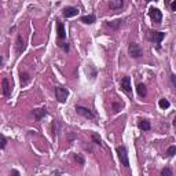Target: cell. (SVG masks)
<instances>
[{
  "label": "cell",
  "instance_id": "5",
  "mask_svg": "<svg viewBox=\"0 0 176 176\" xmlns=\"http://www.w3.org/2000/svg\"><path fill=\"white\" fill-rule=\"evenodd\" d=\"M120 85H121V89L125 92L127 95L132 96V87H131V77H129V76L123 77L121 78V83H120Z\"/></svg>",
  "mask_w": 176,
  "mask_h": 176
},
{
  "label": "cell",
  "instance_id": "2",
  "mask_svg": "<svg viewBox=\"0 0 176 176\" xmlns=\"http://www.w3.org/2000/svg\"><path fill=\"white\" fill-rule=\"evenodd\" d=\"M76 112H77L80 116L84 117V118L92 120V121H95V123H96V116H95L94 113H92L88 108H84V106H76Z\"/></svg>",
  "mask_w": 176,
  "mask_h": 176
},
{
  "label": "cell",
  "instance_id": "28",
  "mask_svg": "<svg viewBox=\"0 0 176 176\" xmlns=\"http://www.w3.org/2000/svg\"><path fill=\"white\" fill-rule=\"evenodd\" d=\"M171 10L172 11H176V0H173V2L171 3Z\"/></svg>",
  "mask_w": 176,
  "mask_h": 176
},
{
  "label": "cell",
  "instance_id": "12",
  "mask_svg": "<svg viewBox=\"0 0 176 176\" xmlns=\"http://www.w3.org/2000/svg\"><path fill=\"white\" fill-rule=\"evenodd\" d=\"M123 6H124V0H110V10H121L123 8Z\"/></svg>",
  "mask_w": 176,
  "mask_h": 176
},
{
  "label": "cell",
  "instance_id": "8",
  "mask_svg": "<svg viewBox=\"0 0 176 176\" xmlns=\"http://www.w3.org/2000/svg\"><path fill=\"white\" fill-rule=\"evenodd\" d=\"M25 47H26V41L23 39L22 36L17 37V43H15V50H17V54H22L23 51H25Z\"/></svg>",
  "mask_w": 176,
  "mask_h": 176
},
{
  "label": "cell",
  "instance_id": "27",
  "mask_svg": "<svg viewBox=\"0 0 176 176\" xmlns=\"http://www.w3.org/2000/svg\"><path fill=\"white\" fill-rule=\"evenodd\" d=\"M59 46H61L62 48H63V51H66V53L69 51V46H68V43H65V44H59Z\"/></svg>",
  "mask_w": 176,
  "mask_h": 176
},
{
  "label": "cell",
  "instance_id": "25",
  "mask_svg": "<svg viewBox=\"0 0 176 176\" xmlns=\"http://www.w3.org/2000/svg\"><path fill=\"white\" fill-rule=\"evenodd\" d=\"M161 175L163 176H172V171L169 168H164L163 171H161Z\"/></svg>",
  "mask_w": 176,
  "mask_h": 176
},
{
  "label": "cell",
  "instance_id": "26",
  "mask_svg": "<svg viewBox=\"0 0 176 176\" xmlns=\"http://www.w3.org/2000/svg\"><path fill=\"white\" fill-rule=\"evenodd\" d=\"M0 139H2V149H4L6 144H7V139H6V136H4V135H2V136H0Z\"/></svg>",
  "mask_w": 176,
  "mask_h": 176
},
{
  "label": "cell",
  "instance_id": "23",
  "mask_svg": "<svg viewBox=\"0 0 176 176\" xmlns=\"http://www.w3.org/2000/svg\"><path fill=\"white\" fill-rule=\"evenodd\" d=\"M58 128H59V124H58V121H54L53 123V136L54 138L58 135Z\"/></svg>",
  "mask_w": 176,
  "mask_h": 176
},
{
  "label": "cell",
  "instance_id": "17",
  "mask_svg": "<svg viewBox=\"0 0 176 176\" xmlns=\"http://www.w3.org/2000/svg\"><path fill=\"white\" fill-rule=\"evenodd\" d=\"M96 21V17L95 15H84V17H81V22H84V23H88V25H91V23H94Z\"/></svg>",
  "mask_w": 176,
  "mask_h": 176
},
{
  "label": "cell",
  "instance_id": "1",
  "mask_svg": "<svg viewBox=\"0 0 176 176\" xmlns=\"http://www.w3.org/2000/svg\"><path fill=\"white\" fill-rule=\"evenodd\" d=\"M117 154H118V158H120V163L121 165H124L125 168H129V158H128V151H127V147L125 146H117Z\"/></svg>",
  "mask_w": 176,
  "mask_h": 176
},
{
  "label": "cell",
  "instance_id": "30",
  "mask_svg": "<svg viewBox=\"0 0 176 176\" xmlns=\"http://www.w3.org/2000/svg\"><path fill=\"white\" fill-rule=\"evenodd\" d=\"M11 173H13V175H15V176H19V172H18V171H13Z\"/></svg>",
  "mask_w": 176,
  "mask_h": 176
},
{
  "label": "cell",
  "instance_id": "11",
  "mask_svg": "<svg viewBox=\"0 0 176 176\" xmlns=\"http://www.w3.org/2000/svg\"><path fill=\"white\" fill-rule=\"evenodd\" d=\"M57 33H58V39H59V40H63L65 37H66L65 25L62 22H59V21H58V23H57Z\"/></svg>",
  "mask_w": 176,
  "mask_h": 176
},
{
  "label": "cell",
  "instance_id": "13",
  "mask_svg": "<svg viewBox=\"0 0 176 176\" xmlns=\"http://www.w3.org/2000/svg\"><path fill=\"white\" fill-rule=\"evenodd\" d=\"M33 116H34V118L39 121V120H41L44 116H47V110L46 108H43V109H34L33 110Z\"/></svg>",
  "mask_w": 176,
  "mask_h": 176
},
{
  "label": "cell",
  "instance_id": "32",
  "mask_svg": "<svg viewBox=\"0 0 176 176\" xmlns=\"http://www.w3.org/2000/svg\"><path fill=\"white\" fill-rule=\"evenodd\" d=\"M147 2H151V0H147Z\"/></svg>",
  "mask_w": 176,
  "mask_h": 176
},
{
  "label": "cell",
  "instance_id": "9",
  "mask_svg": "<svg viewBox=\"0 0 176 176\" xmlns=\"http://www.w3.org/2000/svg\"><path fill=\"white\" fill-rule=\"evenodd\" d=\"M2 85H3V95H4L6 98H10V96H11L13 88H11V85H10V80H8V78H7V77L3 78Z\"/></svg>",
  "mask_w": 176,
  "mask_h": 176
},
{
  "label": "cell",
  "instance_id": "6",
  "mask_svg": "<svg viewBox=\"0 0 176 176\" xmlns=\"http://www.w3.org/2000/svg\"><path fill=\"white\" fill-rule=\"evenodd\" d=\"M149 15H150L151 21L156 22V23H160L161 19H163V13H161L158 8H154V7H151V8L149 10Z\"/></svg>",
  "mask_w": 176,
  "mask_h": 176
},
{
  "label": "cell",
  "instance_id": "29",
  "mask_svg": "<svg viewBox=\"0 0 176 176\" xmlns=\"http://www.w3.org/2000/svg\"><path fill=\"white\" fill-rule=\"evenodd\" d=\"M171 80H172V84H173L175 87H176V76L172 74V76H171Z\"/></svg>",
  "mask_w": 176,
  "mask_h": 176
},
{
  "label": "cell",
  "instance_id": "31",
  "mask_svg": "<svg viewBox=\"0 0 176 176\" xmlns=\"http://www.w3.org/2000/svg\"><path fill=\"white\" fill-rule=\"evenodd\" d=\"M173 124H175V125H176V117H175V120H173Z\"/></svg>",
  "mask_w": 176,
  "mask_h": 176
},
{
  "label": "cell",
  "instance_id": "14",
  "mask_svg": "<svg viewBox=\"0 0 176 176\" xmlns=\"http://www.w3.org/2000/svg\"><path fill=\"white\" fill-rule=\"evenodd\" d=\"M19 77H21V85H22V87H25V85L29 84V81H30V74L29 73H26V72H21Z\"/></svg>",
  "mask_w": 176,
  "mask_h": 176
},
{
  "label": "cell",
  "instance_id": "3",
  "mask_svg": "<svg viewBox=\"0 0 176 176\" xmlns=\"http://www.w3.org/2000/svg\"><path fill=\"white\" fill-rule=\"evenodd\" d=\"M55 96H57L58 102L65 103V102H66V99H68V96H69L68 88H65V87H57V88H55Z\"/></svg>",
  "mask_w": 176,
  "mask_h": 176
},
{
  "label": "cell",
  "instance_id": "4",
  "mask_svg": "<svg viewBox=\"0 0 176 176\" xmlns=\"http://www.w3.org/2000/svg\"><path fill=\"white\" fill-rule=\"evenodd\" d=\"M128 53H129V55H131L132 58H140V57L143 55V50L140 48L139 44L131 43L129 47H128Z\"/></svg>",
  "mask_w": 176,
  "mask_h": 176
},
{
  "label": "cell",
  "instance_id": "7",
  "mask_svg": "<svg viewBox=\"0 0 176 176\" xmlns=\"http://www.w3.org/2000/svg\"><path fill=\"white\" fill-rule=\"evenodd\" d=\"M164 37H165V33L163 32H157V30H150L149 32V39L157 44H160L164 40Z\"/></svg>",
  "mask_w": 176,
  "mask_h": 176
},
{
  "label": "cell",
  "instance_id": "20",
  "mask_svg": "<svg viewBox=\"0 0 176 176\" xmlns=\"http://www.w3.org/2000/svg\"><path fill=\"white\" fill-rule=\"evenodd\" d=\"M91 138H92V140L96 143V144H99V146H102V139H101V136L98 135V133H95V132H92V135H91Z\"/></svg>",
  "mask_w": 176,
  "mask_h": 176
},
{
  "label": "cell",
  "instance_id": "19",
  "mask_svg": "<svg viewBox=\"0 0 176 176\" xmlns=\"http://www.w3.org/2000/svg\"><path fill=\"white\" fill-rule=\"evenodd\" d=\"M158 105H160V108L161 109H168L171 106V103H169V101L168 99H165V98H163V99H160V102H158Z\"/></svg>",
  "mask_w": 176,
  "mask_h": 176
},
{
  "label": "cell",
  "instance_id": "16",
  "mask_svg": "<svg viewBox=\"0 0 176 176\" xmlns=\"http://www.w3.org/2000/svg\"><path fill=\"white\" fill-rule=\"evenodd\" d=\"M136 91H138V94H139L140 98H144V96L147 95V89H146V85L144 84H138Z\"/></svg>",
  "mask_w": 176,
  "mask_h": 176
},
{
  "label": "cell",
  "instance_id": "15",
  "mask_svg": "<svg viewBox=\"0 0 176 176\" xmlns=\"http://www.w3.org/2000/svg\"><path fill=\"white\" fill-rule=\"evenodd\" d=\"M121 25H123V21H121V19H116V21H110V22H106V26L110 28V29H114V30H117Z\"/></svg>",
  "mask_w": 176,
  "mask_h": 176
},
{
  "label": "cell",
  "instance_id": "18",
  "mask_svg": "<svg viewBox=\"0 0 176 176\" xmlns=\"http://www.w3.org/2000/svg\"><path fill=\"white\" fill-rule=\"evenodd\" d=\"M138 125H139V128H140V129H143V131H150V128H151L150 123L147 121V120H140Z\"/></svg>",
  "mask_w": 176,
  "mask_h": 176
},
{
  "label": "cell",
  "instance_id": "21",
  "mask_svg": "<svg viewBox=\"0 0 176 176\" xmlns=\"http://www.w3.org/2000/svg\"><path fill=\"white\" fill-rule=\"evenodd\" d=\"M121 108H123V103H116V102H113V105H112L113 113H118L120 110H121Z\"/></svg>",
  "mask_w": 176,
  "mask_h": 176
},
{
  "label": "cell",
  "instance_id": "24",
  "mask_svg": "<svg viewBox=\"0 0 176 176\" xmlns=\"http://www.w3.org/2000/svg\"><path fill=\"white\" fill-rule=\"evenodd\" d=\"M74 160H76V161H77V163H78V164H80V165H84V164H85V161H84V158H83V157H81V154H74Z\"/></svg>",
  "mask_w": 176,
  "mask_h": 176
},
{
  "label": "cell",
  "instance_id": "10",
  "mask_svg": "<svg viewBox=\"0 0 176 176\" xmlns=\"http://www.w3.org/2000/svg\"><path fill=\"white\" fill-rule=\"evenodd\" d=\"M62 14H63L65 18H72V17H76L78 14V8H76V7H65Z\"/></svg>",
  "mask_w": 176,
  "mask_h": 176
},
{
  "label": "cell",
  "instance_id": "22",
  "mask_svg": "<svg viewBox=\"0 0 176 176\" xmlns=\"http://www.w3.org/2000/svg\"><path fill=\"white\" fill-rule=\"evenodd\" d=\"M176 154V146H169L167 150V156L168 157H173Z\"/></svg>",
  "mask_w": 176,
  "mask_h": 176
}]
</instances>
